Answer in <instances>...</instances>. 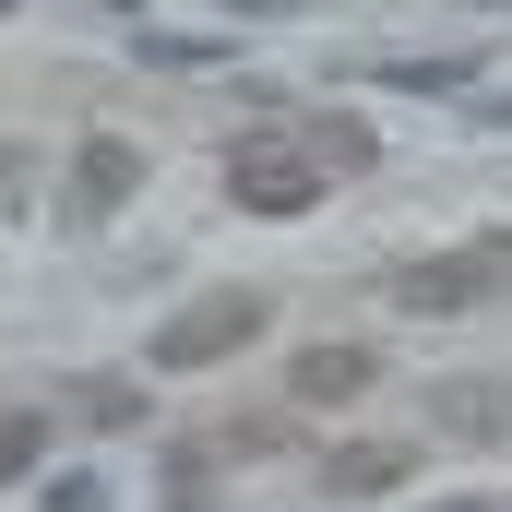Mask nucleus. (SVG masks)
Wrapping results in <instances>:
<instances>
[{"label":"nucleus","instance_id":"obj_1","mask_svg":"<svg viewBox=\"0 0 512 512\" xmlns=\"http://www.w3.org/2000/svg\"><path fill=\"white\" fill-rule=\"evenodd\" d=\"M227 203H251V215H310V203H322V143H286V131L227 143Z\"/></svg>","mask_w":512,"mask_h":512},{"label":"nucleus","instance_id":"obj_2","mask_svg":"<svg viewBox=\"0 0 512 512\" xmlns=\"http://www.w3.org/2000/svg\"><path fill=\"white\" fill-rule=\"evenodd\" d=\"M251 334H262V298H251V286H215V298H191L179 322H155L143 370H215V358H239Z\"/></svg>","mask_w":512,"mask_h":512},{"label":"nucleus","instance_id":"obj_3","mask_svg":"<svg viewBox=\"0 0 512 512\" xmlns=\"http://www.w3.org/2000/svg\"><path fill=\"white\" fill-rule=\"evenodd\" d=\"M501 274H512V239H477V251H441V262H405V274H393V310L441 322V310H477Z\"/></svg>","mask_w":512,"mask_h":512},{"label":"nucleus","instance_id":"obj_4","mask_svg":"<svg viewBox=\"0 0 512 512\" xmlns=\"http://www.w3.org/2000/svg\"><path fill=\"white\" fill-rule=\"evenodd\" d=\"M370 370H382L370 346H310V358L286 370V393H298V405H358V393H370Z\"/></svg>","mask_w":512,"mask_h":512},{"label":"nucleus","instance_id":"obj_5","mask_svg":"<svg viewBox=\"0 0 512 512\" xmlns=\"http://www.w3.org/2000/svg\"><path fill=\"white\" fill-rule=\"evenodd\" d=\"M393 477H405L393 441H346V453H322V489H334V501H382Z\"/></svg>","mask_w":512,"mask_h":512},{"label":"nucleus","instance_id":"obj_6","mask_svg":"<svg viewBox=\"0 0 512 512\" xmlns=\"http://www.w3.org/2000/svg\"><path fill=\"white\" fill-rule=\"evenodd\" d=\"M441 429H465V441H501V429H512V382H453V393H441Z\"/></svg>","mask_w":512,"mask_h":512},{"label":"nucleus","instance_id":"obj_7","mask_svg":"<svg viewBox=\"0 0 512 512\" xmlns=\"http://www.w3.org/2000/svg\"><path fill=\"white\" fill-rule=\"evenodd\" d=\"M131 179H143V155H131L120 131H96V143H84V215H108Z\"/></svg>","mask_w":512,"mask_h":512},{"label":"nucleus","instance_id":"obj_8","mask_svg":"<svg viewBox=\"0 0 512 512\" xmlns=\"http://www.w3.org/2000/svg\"><path fill=\"white\" fill-rule=\"evenodd\" d=\"M36 453H48V417H36V405H0V489L36 477Z\"/></svg>","mask_w":512,"mask_h":512}]
</instances>
